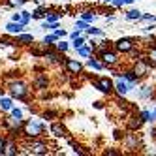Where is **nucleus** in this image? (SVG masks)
Here are the masks:
<instances>
[{
  "instance_id": "1",
  "label": "nucleus",
  "mask_w": 156,
  "mask_h": 156,
  "mask_svg": "<svg viewBox=\"0 0 156 156\" xmlns=\"http://www.w3.org/2000/svg\"><path fill=\"white\" fill-rule=\"evenodd\" d=\"M43 132H45V124H43L41 119H34L30 117L27 120H23V126H21V133L25 136V139H34V137H41Z\"/></svg>"
},
{
  "instance_id": "2",
  "label": "nucleus",
  "mask_w": 156,
  "mask_h": 156,
  "mask_svg": "<svg viewBox=\"0 0 156 156\" xmlns=\"http://www.w3.org/2000/svg\"><path fill=\"white\" fill-rule=\"evenodd\" d=\"M96 57L102 60V64L105 66V70H107V68H115V66L120 62V55H119L113 47H107V49H104V51H98Z\"/></svg>"
},
{
  "instance_id": "3",
  "label": "nucleus",
  "mask_w": 156,
  "mask_h": 156,
  "mask_svg": "<svg viewBox=\"0 0 156 156\" xmlns=\"http://www.w3.org/2000/svg\"><path fill=\"white\" fill-rule=\"evenodd\" d=\"M25 149H27V154L43 156V154H47V152H49V143L41 141L40 137H34V139H27Z\"/></svg>"
},
{
  "instance_id": "4",
  "label": "nucleus",
  "mask_w": 156,
  "mask_h": 156,
  "mask_svg": "<svg viewBox=\"0 0 156 156\" xmlns=\"http://www.w3.org/2000/svg\"><path fill=\"white\" fill-rule=\"evenodd\" d=\"M8 92H9V96H12L13 100H27V96H28V87L23 83V81H9V85H8Z\"/></svg>"
},
{
  "instance_id": "5",
  "label": "nucleus",
  "mask_w": 156,
  "mask_h": 156,
  "mask_svg": "<svg viewBox=\"0 0 156 156\" xmlns=\"http://www.w3.org/2000/svg\"><path fill=\"white\" fill-rule=\"evenodd\" d=\"M136 45H137L136 38H130V36H122V38H119V40L113 41V49L119 55H126L132 47H136Z\"/></svg>"
},
{
  "instance_id": "6",
  "label": "nucleus",
  "mask_w": 156,
  "mask_h": 156,
  "mask_svg": "<svg viewBox=\"0 0 156 156\" xmlns=\"http://www.w3.org/2000/svg\"><path fill=\"white\" fill-rule=\"evenodd\" d=\"M132 70L136 72V73L141 77V79H145V77L151 75V72H152L154 68H152V66H151L147 60H145V57H141V58H137V60L132 62Z\"/></svg>"
},
{
  "instance_id": "7",
  "label": "nucleus",
  "mask_w": 156,
  "mask_h": 156,
  "mask_svg": "<svg viewBox=\"0 0 156 156\" xmlns=\"http://www.w3.org/2000/svg\"><path fill=\"white\" fill-rule=\"evenodd\" d=\"M92 87L96 88V90H100L102 94H105V96H111V94H113L115 81L111 79V77H98V79L92 83Z\"/></svg>"
},
{
  "instance_id": "8",
  "label": "nucleus",
  "mask_w": 156,
  "mask_h": 156,
  "mask_svg": "<svg viewBox=\"0 0 156 156\" xmlns=\"http://www.w3.org/2000/svg\"><path fill=\"white\" fill-rule=\"evenodd\" d=\"M64 68H66V72H68L70 75H81L83 72H85V64L79 60V58H70V57H66V60H64Z\"/></svg>"
},
{
  "instance_id": "9",
  "label": "nucleus",
  "mask_w": 156,
  "mask_h": 156,
  "mask_svg": "<svg viewBox=\"0 0 156 156\" xmlns=\"http://www.w3.org/2000/svg\"><path fill=\"white\" fill-rule=\"evenodd\" d=\"M117 77H122V79H124L128 85H130V92H133V90H136V87L143 81L141 79V77L136 73V72H133L132 68H128V70H124V72H119V75Z\"/></svg>"
},
{
  "instance_id": "10",
  "label": "nucleus",
  "mask_w": 156,
  "mask_h": 156,
  "mask_svg": "<svg viewBox=\"0 0 156 156\" xmlns=\"http://www.w3.org/2000/svg\"><path fill=\"white\" fill-rule=\"evenodd\" d=\"M136 90H137V100H152L154 98V88L149 83H139L136 87Z\"/></svg>"
},
{
  "instance_id": "11",
  "label": "nucleus",
  "mask_w": 156,
  "mask_h": 156,
  "mask_svg": "<svg viewBox=\"0 0 156 156\" xmlns=\"http://www.w3.org/2000/svg\"><path fill=\"white\" fill-rule=\"evenodd\" d=\"M41 58H45L47 64H64L66 57H64V53H58V51H43L41 55Z\"/></svg>"
},
{
  "instance_id": "12",
  "label": "nucleus",
  "mask_w": 156,
  "mask_h": 156,
  "mask_svg": "<svg viewBox=\"0 0 156 156\" xmlns=\"http://www.w3.org/2000/svg\"><path fill=\"white\" fill-rule=\"evenodd\" d=\"M113 94L120 96V98H126L130 94V85L122 79V77H117V81H115V87H113Z\"/></svg>"
},
{
  "instance_id": "13",
  "label": "nucleus",
  "mask_w": 156,
  "mask_h": 156,
  "mask_svg": "<svg viewBox=\"0 0 156 156\" xmlns=\"http://www.w3.org/2000/svg\"><path fill=\"white\" fill-rule=\"evenodd\" d=\"M25 30H27V27L21 25V23H15V21H8L4 25V32L8 36H17V34H21V32H25Z\"/></svg>"
},
{
  "instance_id": "14",
  "label": "nucleus",
  "mask_w": 156,
  "mask_h": 156,
  "mask_svg": "<svg viewBox=\"0 0 156 156\" xmlns=\"http://www.w3.org/2000/svg\"><path fill=\"white\" fill-rule=\"evenodd\" d=\"M49 132H51L53 137H68V130H66V126L62 124L60 120L53 122V124L49 126Z\"/></svg>"
},
{
  "instance_id": "15",
  "label": "nucleus",
  "mask_w": 156,
  "mask_h": 156,
  "mask_svg": "<svg viewBox=\"0 0 156 156\" xmlns=\"http://www.w3.org/2000/svg\"><path fill=\"white\" fill-rule=\"evenodd\" d=\"M85 68L94 70V72H104V70H105V66L102 64V60H100L96 55H90V57L87 58V62H85Z\"/></svg>"
},
{
  "instance_id": "16",
  "label": "nucleus",
  "mask_w": 156,
  "mask_h": 156,
  "mask_svg": "<svg viewBox=\"0 0 156 156\" xmlns=\"http://www.w3.org/2000/svg\"><path fill=\"white\" fill-rule=\"evenodd\" d=\"M0 154H4V156H15V154H19V147H17V143H15L13 139H8Z\"/></svg>"
},
{
  "instance_id": "17",
  "label": "nucleus",
  "mask_w": 156,
  "mask_h": 156,
  "mask_svg": "<svg viewBox=\"0 0 156 156\" xmlns=\"http://www.w3.org/2000/svg\"><path fill=\"white\" fill-rule=\"evenodd\" d=\"M15 43L17 45H32V43H34V36L28 34V32L25 30V32H21V34L15 36Z\"/></svg>"
},
{
  "instance_id": "18",
  "label": "nucleus",
  "mask_w": 156,
  "mask_h": 156,
  "mask_svg": "<svg viewBox=\"0 0 156 156\" xmlns=\"http://www.w3.org/2000/svg\"><path fill=\"white\" fill-rule=\"evenodd\" d=\"M145 60H147L152 68L156 70V45H147V51H145Z\"/></svg>"
},
{
  "instance_id": "19",
  "label": "nucleus",
  "mask_w": 156,
  "mask_h": 156,
  "mask_svg": "<svg viewBox=\"0 0 156 156\" xmlns=\"http://www.w3.org/2000/svg\"><path fill=\"white\" fill-rule=\"evenodd\" d=\"M141 13H143L141 9H137V8H130L128 12L124 13V19L130 21V23H137V21L141 19Z\"/></svg>"
},
{
  "instance_id": "20",
  "label": "nucleus",
  "mask_w": 156,
  "mask_h": 156,
  "mask_svg": "<svg viewBox=\"0 0 156 156\" xmlns=\"http://www.w3.org/2000/svg\"><path fill=\"white\" fill-rule=\"evenodd\" d=\"M53 45H55V51H58V53H68L72 47H70V40H64V38H60V40H57V41H55L53 43Z\"/></svg>"
},
{
  "instance_id": "21",
  "label": "nucleus",
  "mask_w": 156,
  "mask_h": 156,
  "mask_svg": "<svg viewBox=\"0 0 156 156\" xmlns=\"http://www.w3.org/2000/svg\"><path fill=\"white\" fill-rule=\"evenodd\" d=\"M75 55H77L79 58H88L90 55H94V51H92V47L88 45V43H83L81 47H77V49H75Z\"/></svg>"
},
{
  "instance_id": "22",
  "label": "nucleus",
  "mask_w": 156,
  "mask_h": 156,
  "mask_svg": "<svg viewBox=\"0 0 156 156\" xmlns=\"http://www.w3.org/2000/svg\"><path fill=\"white\" fill-rule=\"evenodd\" d=\"M45 13H47V8L43 6V4H38V6H36V9H32V12H30L32 21H41L43 17H45Z\"/></svg>"
},
{
  "instance_id": "23",
  "label": "nucleus",
  "mask_w": 156,
  "mask_h": 156,
  "mask_svg": "<svg viewBox=\"0 0 156 156\" xmlns=\"http://www.w3.org/2000/svg\"><path fill=\"white\" fill-rule=\"evenodd\" d=\"M34 87H36V90H45V88L49 87V79H47V75H45V73H40L36 79H34Z\"/></svg>"
},
{
  "instance_id": "24",
  "label": "nucleus",
  "mask_w": 156,
  "mask_h": 156,
  "mask_svg": "<svg viewBox=\"0 0 156 156\" xmlns=\"http://www.w3.org/2000/svg\"><path fill=\"white\" fill-rule=\"evenodd\" d=\"M79 19L87 21L88 25H92V23H96V19H98V13L94 12V9H83V12H81V15H79Z\"/></svg>"
},
{
  "instance_id": "25",
  "label": "nucleus",
  "mask_w": 156,
  "mask_h": 156,
  "mask_svg": "<svg viewBox=\"0 0 156 156\" xmlns=\"http://www.w3.org/2000/svg\"><path fill=\"white\" fill-rule=\"evenodd\" d=\"M15 104H13V98L12 96H0V111H4V113H9V109H12Z\"/></svg>"
},
{
  "instance_id": "26",
  "label": "nucleus",
  "mask_w": 156,
  "mask_h": 156,
  "mask_svg": "<svg viewBox=\"0 0 156 156\" xmlns=\"http://www.w3.org/2000/svg\"><path fill=\"white\" fill-rule=\"evenodd\" d=\"M85 34H87L88 38H94V36L104 38V36H105V32H104V28H100V27H92V25H88V27H87V30H85Z\"/></svg>"
},
{
  "instance_id": "27",
  "label": "nucleus",
  "mask_w": 156,
  "mask_h": 156,
  "mask_svg": "<svg viewBox=\"0 0 156 156\" xmlns=\"http://www.w3.org/2000/svg\"><path fill=\"white\" fill-rule=\"evenodd\" d=\"M124 143H126L128 149H137V147H141V139L137 137V133H130V136L124 139Z\"/></svg>"
},
{
  "instance_id": "28",
  "label": "nucleus",
  "mask_w": 156,
  "mask_h": 156,
  "mask_svg": "<svg viewBox=\"0 0 156 156\" xmlns=\"http://www.w3.org/2000/svg\"><path fill=\"white\" fill-rule=\"evenodd\" d=\"M28 0H6V8L9 9H21V8H25L27 6Z\"/></svg>"
},
{
  "instance_id": "29",
  "label": "nucleus",
  "mask_w": 156,
  "mask_h": 156,
  "mask_svg": "<svg viewBox=\"0 0 156 156\" xmlns=\"http://www.w3.org/2000/svg\"><path fill=\"white\" fill-rule=\"evenodd\" d=\"M19 13H21V25L28 27V25H30V21H32L30 12H28V9H23V8H21V9H19Z\"/></svg>"
},
{
  "instance_id": "30",
  "label": "nucleus",
  "mask_w": 156,
  "mask_h": 156,
  "mask_svg": "<svg viewBox=\"0 0 156 156\" xmlns=\"http://www.w3.org/2000/svg\"><path fill=\"white\" fill-rule=\"evenodd\" d=\"M139 117L143 119V122H151V124H152V122H156L151 109H141V111H139Z\"/></svg>"
},
{
  "instance_id": "31",
  "label": "nucleus",
  "mask_w": 156,
  "mask_h": 156,
  "mask_svg": "<svg viewBox=\"0 0 156 156\" xmlns=\"http://www.w3.org/2000/svg\"><path fill=\"white\" fill-rule=\"evenodd\" d=\"M57 40H58V38H57V34H55V32H51V34H45V36H43L41 43H43L45 47H49V45H53V43L57 41Z\"/></svg>"
},
{
  "instance_id": "32",
  "label": "nucleus",
  "mask_w": 156,
  "mask_h": 156,
  "mask_svg": "<svg viewBox=\"0 0 156 156\" xmlns=\"http://www.w3.org/2000/svg\"><path fill=\"white\" fill-rule=\"evenodd\" d=\"M126 57H130V60L133 62V60H137V58H141V57H143V53H141V51L137 49V45H136V47H132V49H130V51L126 53Z\"/></svg>"
},
{
  "instance_id": "33",
  "label": "nucleus",
  "mask_w": 156,
  "mask_h": 156,
  "mask_svg": "<svg viewBox=\"0 0 156 156\" xmlns=\"http://www.w3.org/2000/svg\"><path fill=\"white\" fill-rule=\"evenodd\" d=\"M137 23H156V15L154 13H141V19Z\"/></svg>"
},
{
  "instance_id": "34",
  "label": "nucleus",
  "mask_w": 156,
  "mask_h": 156,
  "mask_svg": "<svg viewBox=\"0 0 156 156\" xmlns=\"http://www.w3.org/2000/svg\"><path fill=\"white\" fill-rule=\"evenodd\" d=\"M9 115H12L13 119H19V120H25L23 119V109H19V107H12V109H9Z\"/></svg>"
},
{
  "instance_id": "35",
  "label": "nucleus",
  "mask_w": 156,
  "mask_h": 156,
  "mask_svg": "<svg viewBox=\"0 0 156 156\" xmlns=\"http://www.w3.org/2000/svg\"><path fill=\"white\" fill-rule=\"evenodd\" d=\"M13 45H17L15 43V40H9V38H0V47H13Z\"/></svg>"
},
{
  "instance_id": "36",
  "label": "nucleus",
  "mask_w": 156,
  "mask_h": 156,
  "mask_svg": "<svg viewBox=\"0 0 156 156\" xmlns=\"http://www.w3.org/2000/svg\"><path fill=\"white\" fill-rule=\"evenodd\" d=\"M87 27H88L87 21H83V19H77V21H75V28H77V30L85 32V30H87Z\"/></svg>"
},
{
  "instance_id": "37",
  "label": "nucleus",
  "mask_w": 156,
  "mask_h": 156,
  "mask_svg": "<svg viewBox=\"0 0 156 156\" xmlns=\"http://www.w3.org/2000/svg\"><path fill=\"white\" fill-rule=\"evenodd\" d=\"M57 115H58L57 111H43V113H41V119H45V120H51V119H55Z\"/></svg>"
},
{
  "instance_id": "38",
  "label": "nucleus",
  "mask_w": 156,
  "mask_h": 156,
  "mask_svg": "<svg viewBox=\"0 0 156 156\" xmlns=\"http://www.w3.org/2000/svg\"><path fill=\"white\" fill-rule=\"evenodd\" d=\"M113 9H119V8H122V6H126V2L124 0H111V4H109Z\"/></svg>"
},
{
  "instance_id": "39",
  "label": "nucleus",
  "mask_w": 156,
  "mask_h": 156,
  "mask_svg": "<svg viewBox=\"0 0 156 156\" xmlns=\"http://www.w3.org/2000/svg\"><path fill=\"white\" fill-rule=\"evenodd\" d=\"M55 34H57V38L60 40V38H66V36H68V32H66L64 28H60V27H58L57 30H55Z\"/></svg>"
},
{
  "instance_id": "40",
  "label": "nucleus",
  "mask_w": 156,
  "mask_h": 156,
  "mask_svg": "<svg viewBox=\"0 0 156 156\" xmlns=\"http://www.w3.org/2000/svg\"><path fill=\"white\" fill-rule=\"evenodd\" d=\"M81 34H83V32H81V30H77V28H75L73 32H70V34H68V40L72 41V40H75L77 36H81Z\"/></svg>"
},
{
  "instance_id": "41",
  "label": "nucleus",
  "mask_w": 156,
  "mask_h": 156,
  "mask_svg": "<svg viewBox=\"0 0 156 156\" xmlns=\"http://www.w3.org/2000/svg\"><path fill=\"white\" fill-rule=\"evenodd\" d=\"M9 21H15V23H21V13H12V17H9Z\"/></svg>"
},
{
  "instance_id": "42",
  "label": "nucleus",
  "mask_w": 156,
  "mask_h": 156,
  "mask_svg": "<svg viewBox=\"0 0 156 156\" xmlns=\"http://www.w3.org/2000/svg\"><path fill=\"white\" fill-rule=\"evenodd\" d=\"M6 141H8V137H4V136H0V152H2V149H4V145H6Z\"/></svg>"
},
{
  "instance_id": "43",
  "label": "nucleus",
  "mask_w": 156,
  "mask_h": 156,
  "mask_svg": "<svg viewBox=\"0 0 156 156\" xmlns=\"http://www.w3.org/2000/svg\"><path fill=\"white\" fill-rule=\"evenodd\" d=\"M149 136H151V137H152V139L156 141V126H152V128H151V132H149Z\"/></svg>"
},
{
  "instance_id": "44",
  "label": "nucleus",
  "mask_w": 156,
  "mask_h": 156,
  "mask_svg": "<svg viewBox=\"0 0 156 156\" xmlns=\"http://www.w3.org/2000/svg\"><path fill=\"white\" fill-rule=\"evenodd\" d=\"M28 2H34V4H45L47 0H28Z\"/></svg>"
},
{
  "instance_id": "45",
  "label": "nucleus",
  "mask_w": 156,
  "mask_h": 156,
  "mask_svg": "<svg viewBox=\"0 0 156 156\" xmlns=\"http://www.w3.org/2000/svg\"><path fill=\"white\" fill-rule=\"evenodd\" d=\"M152 111V117H154V120H156V105H154V109H151Z\"/></svg>"
},
{
  "instance_id": "46",
  "label": "nucleus",
  "mask_w": 156,
  "mask_h": 156,
  "mask_svg": "<svg viewBox=\"0 0 156 156\" xmlns=\"http://www.w3.org/2000/svg\"><path fill=\"white\" fill-rule=\"evenodd\" d=\"M124 2H126V6H130V4H133V2H136V0H124Z\"/></svg>"
},
{
  "instance_id": "47",
  "label": "nucleus",
  "mask_w": 156,
  "mask_h": 156,
  "mask_svg": "<svg viewBox=\"0 0 156 156\" xmlns=\"http://www.w3.org/2000/svg\"><path fill=\"white\" fill-rule=\"evenodd\" d=\"M102 4H111V0H100Z\"/></svg>"
},
{
  "instance_id": "48",
  "label": "nucleus",
  "mask_w": 156,
  "mask_h": 156,
  "mask_svg": "<svg viewBox=\"0 0 156 156\" xmlns=\"http://www.w3.org/2000/svg\"><path fill=\"white\" fill-rule=\"evenodd\" d=\"M60 2H73V0H60Z\"/></svg>"
}]
</instances>
